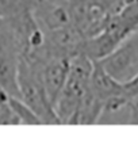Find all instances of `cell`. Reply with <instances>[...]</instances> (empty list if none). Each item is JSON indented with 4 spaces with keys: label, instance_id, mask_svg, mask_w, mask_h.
Wrapping results in <instances>:
<instances>
[{
    "label": "cell",
    "instance_id": "5b68a950",
    "mask_svg": "<svg viewBox=\"0 0 138 149\" xmlns=\"http://www.w3.org/2000/svg\"><path fill=\"white\" fill-rule=\"evenodd\" d=\"M85 37L73 24L45 31V53L72 60L83 53Z\"/></svg>",
    "mask_w": 138,
    "mask_h": 149
},
{
    "label": "cell",
    "instance_id": "3957f363",
    "mask_svg": "<svg viewBox=\"0 0 138 149\" xmlns=\"http://www.w3.org/2000/svg\"><path fill=\"white\" fill-rule=\"evenodd\" d=\"M22 47L11 30L0 22V95L16 96L18 91V68Z\"/></svg>",
    "mask_w": 138,
    "mask_h": 149
},
{
    "label": "cell",
    "instance_id": "8992f818",
    "mask_svg": "<svg viewBox=\"0 0 138 149\" xmlns=\"http://www.w3.org/2000/svg\"><path fill=\"white\" fill-rule=\"evenodd\" d=\"M33 15L44 31L72 24L69 0H33Z\"/></svg>",
    "mask_w": 138,
    "mask_h": 149
},
{
    "label": "cell",
    "instance_id": "9c48e42d",
    "mask_svg": "<svg viewBox=\"0 0 138 149\" xmlns=\"http://www.w3.org/2000/svg\"><path fill=\"white\" fill-rule=\"evenodd\" d=\"M1 3L6 10V18L33 10V0H1Z\"/></svg>",
    "mask_w": 138,
    "mask_h": 149
},
{
    "label": "cell",
    "instance_id": "277c9868",
    "mask_svg": "<svg viewBox=\"0 0 138 149\" xmlns=\"http://www.w3.org/2000/svg\"><path fill=\"white\" fill-rule=\"evenodd\" d=\"M104 68L119 83H127L138 74V30L123 39L114 50L106 57L98 60Z\"/></svg>",
    "mask_w": 138,
    "mask_h": 149
},
{
    "label": "cell",
    "instance_id": "ba28073f",
    "mask_svg": "<svg viewBox=\"0 0 138 149\" xmlns=\"http://www.w3.org/2000/svg\"><path fill=\"white\" fill-rule=\"evenodd\" d=\"M0 125H20L16 114L8 102V95L0 96Z\"/></svg>",
    "mask_w": 138,
    "mask_h": 149
},
{
    "label": "cell",
    "instance_id": "7a4b0ae2",
    "mask_svg": "<svg viewBox=\"0 0 138 149\" xmlns=\"http://www.w3.org/2000/svg\"><path fill=\"white\" fill-rule=\"evenodd\" d=\"M92 67L94 60L84 53L71 60L67 81L53 103V109L60 123L71 125L84 95L87 94Z\"/></svg>",
    "mask_w": 138,
    "mask_h": 149
},
{
    "label": "cell",
    "instance_id": "6da1fadb",
    "mask_svg": "<svg viewBox=\"0 0 138 149\" xmlns=\"http://www.w3.org/2000/svg\"><path fill=\"white\" fill-rule=\"evenodd\" d=\"M18 91L19 99L35 113L42 125H61L41 79L40 64L34 58L20 56L18 68Z\"/></svg>",
    "mask_w": 138,
    "mask_h": 149
},
{
    "label": "cell",
    "instance_id": "52a82bcc",
    "mask_svg": "<svg viewBox=\"0 0 138 149\" xmlns=\"http://www.w3.org/2000/svg\"><path fill=\"white\" fill-rule=\"evenodd\" d=\"M8 102H10L12 110L19 119V123H23V125H42L40 118L37 117L35 113L23 100H20L16 96H8Z\"/></svg>",
    "mask_w": 138,
    "mask_h": 149
}]
</instances>
